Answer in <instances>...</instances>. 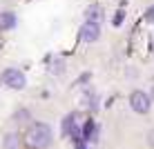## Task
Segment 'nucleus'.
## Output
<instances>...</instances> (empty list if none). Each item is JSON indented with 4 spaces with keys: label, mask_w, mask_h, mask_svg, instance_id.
<instances>
[{
    "label": "nucleus",
    "mask_w": 154,
    "mask_h": 149,
    "mask_svg": "<svg viewBox=\"0 0 154 149\" xmlns=\"http://www.w3.org/2000/svg\"><path fill=\"white\" fill-rule=\"evenodd\" d=\"M130 105L136 114H147L150 111V96L143 94V91H134L130 96Z\"/></svg>",
    "instance_id": "obj_3"
},
{
    "label": "nucleus",
    "mask_w": 154,
    "mask_h": 149,
    "mask_svg": "<svg viewBox=\"0 0 154 149\" xmlns=\"http://www.w3.org/2000/svg\"><path fill=\"white\" fill-rule=\"evenodd\" d=\"M145 20L154 25V7H150V9H147V13H145Z\"/></svg>",
    "instance_id": "obj_9"
},
{
    "label": "nucleus",
    "mask_w": 154,
    "mask_h": 149,
    "mask_svg": "<svg viewBox=\"0 0 154 149\" xmlns=\"http://www.w3.org/2000/svg\"><path fill=\"white\" fill-rule=\"evenodd\" d=\"M147 140H150V145H152V147H154V129H152V131H150V134H147Z\"/></svg>",
    "instance_id": "obj_11"
},
{
    "label": "nucleus",
    "mask_w": 154,
    "mask_h": 149,
    "mask_svg": "<svg viewBox=\"0 0 154 149\" xmlns=\"http://www.w3.org/2000/svg\"><path fill=\"white\" fill-rule=\"evenodd\" d=\"M152 49H154V38H152Z\"/></svg>",
    "instance_id": "obj_13"
},
{
    "label": "nucleus",
    "mask_w": 154,
    "mask_h": 149,
    "mask_svg": "<svg viewBox=\"0 0 154 149\" xmlns=\"http://www.w3.org/2000/svg\"><path fill=\"white\" fill-rule=\"evenodd\" d=\"M27 145L31 149H45V147H49V142H51V127L49 125H45V122H36L34 127L27 131Z\"/></svg>",
    "instance_id": "obj_1"
},
{
    "label": "nucleus",
    "mask_w": 154,
    "mask_h": 149,
    "mask_svg": "<svg viewBox=\"0 0 154 149\" xmlns=\"http://www.w3.org/2000/svg\"><path fill=\"white\" fill-rule=\"evenodd\" d=\"M2 82L11 89H23L25 87V73L20 69H7L2 73Z\"/></svg>",
    "instance_id": "obj_2"
},
{
    "label": "nucleus",
    "mask_w": 154,
    "mask_h": 149,
    "mask_svg": "<svg viewBox=\"0 0 154 149\" xmlns=\"http://www.w3.org/2000/svg\"><path fill=\"white\" fill-rule=\"evenodd\" d=\"M85 18H87L89 22H98V20L103 18V9L96 7V4H92V7L85 9Z\"/></svg>",
    "instance_id": "obj_6"
},
{
    "label": "nucleus",
    "mask_w": 154,
    "mask_h": 149,
    "mask_svg": "<svg viewBox=\"0 0 154 149\" xmlns=\"http://www.w3.org/2000/svg\"><path fill=\"white\" fill-rule=\"evenodd\" d=\"M2 149H20L18 136H16V134H7V136H5V142H2Z\"/></svg>",
    "instance_id": "obj_7"
},
{
    "label": "nucleus",
    "mask_w": 154,
    "mask_h": 149,
    "mask_svg": "<svg viewBox=\"0 0 154 149\" xmlns=\"http://www.w3.org/2000/svg\"><path fill=\"white\" fill-rule=\"evenodd\" d=\"M123 18H125V13L119 11V13H116V18H114V25H121V22H123Z\"/></svg>",
    "instance_id": "obj_10"
},
{
    "label": "nucleus",
    "mask_w": 154,
    "mask_h": 149,
    "mask_svg": "<svg viewBox=\"0 0 154 149\" xmlns=\"http://www.w3.org/2000/svg\"><path fill=\"white\" fill-rule=\"evenodd\" d=\"M83 136H85V140H87V138H92V136H96V129H94V122H87V125L83 127Z\"/></svg>",
    "instance_id": "obj_8"
},
{
    "label": "nucleus",
    "mask_w": 154,
    "mask_h": 149,
    "mask_svg": "<svg viewBox=\"0 0 154 149\" xmlns=\"http://www.w3.org/2000/svg\"><path fill=\"white\" fill-rule=\"evenodd\" d=\"M150 100H154V87H152V94H150Z\"/></svg>",
    "instance_id": "obj_12"
},
{
    "label": "nucleus",
    "mask_w": 154,
    "mask_h": 149,
    "mask_svg": "<svg viewBox=\"0 0 154 149\" xmlns=\"http://www.w3.org/2000/svg\"><path fill=\"white\" fill-rule=\"evenodd\" d=\"M16 27V16L11 11H2L0 13V31H9Z\"/></svg>",
    "instance_id": "obj_5"
},
{
    "label": "nucleus",
    "mask_w": 154,
    "mask_h": 149,
    "mask_svg": "<svg viewBox=\"0 0 154 149\" xmlns=\"http://www.w3.org/2000/svg\"><path fill=\"white\" fill-rule=\"evenodd\" d=\"M98 36H100V27H98V22H85L83 27H81V38L85 42H94V40H98Z\"/></svg>",
    "instance_id": "obj_4"
}]
</instances>
